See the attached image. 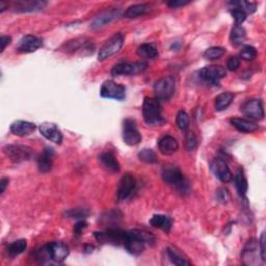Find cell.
<instances>
[{"label": "cell", "instance_id": "f35d334b", "mask_svg": "<svg viewBox=\"0 0 266 266\" xmlns=\"http://www.w3.org/2000/svg\"><path fill=\"white\" fill-rule=\"evenodd\" d=\"M198 146V140L194 132L189 131L185 136V147L187 151H194Z\"/></svg>", "mask_w": 266, "mask_h": 266}, {"label": "cell", "instance_id": "d6a6232c", "mask_svg": "<svg viewBox=\"0 0 266 266\" xmlns=\"http://www.w3.org/2000/svg\"><path fill=\"white\" fill-rule=\"evenodd\" d=\"M230 6H233V9H239L242 12L247 14H253L257 10V5L255 3L249 2H231L229 3Z\"/></svg>", "mask_w": 266, "mask_h": 266}, {"label": "cell", "instance_id": "60d3db41", "mask_svg": "<svg viewBox=\"0 0 266 266\" xmlns=\"http://www.w3.org/2000/svg\"><path fill=\"white\" fill-rule=\"evenodd\" d=\"M231 15L233 16V18H234V20H235V22L237 23V25L241 24L246 19V14L244 12H242L241 10H239V9L231 10Z\"/></svg>", "mask_w": 266, "mask_h": 266}, {"label": "cell", "instance_id": "4316f807", "mask_svg": "<svg viewBox=\"0 0 266 266\" xmlns=\"http://www.w3.org/2000/svg\"><path fill=\"white\" fill-rule=\"evenodd\" d=\"M150 10H151V8L147 4H137V5L130 6L126 10V12L124 13V16L126 18L133 19V18L139 17V16H143V15L147 14Z\"/></svg>", "mask_w": 266, "mask_h": 266}, {"label": "cell", "instance_id": "484cf974", "mask_svg": "<svg viewBox=\"0 0 266 266\" xmlns=\"http://www.w3.org/2000/svg\"><path fill=\"white\" fill-rule=\"evenodd\" d=\"M150 225L156 229H160L165 233H168L173 226V220L167 215L155 214L150 220Z\"/></svg>", "mask_w": 266, "mask_h": 266}, {"label": "cell", "instance_id": "9c48e42d", "mask_svg": "<svg viewBox=\"0 0 266 266\" xmlns=\"http://www.w3.org/2000/svg\"><path fill=\"white\" fill-rule=\"evenodd\" d=\"M44 247L46 249L47 257H48L49 262L53 261L54 263H62L70 254L69 246L60 241L50 242L44 245Z\"/></svg>", "mask_w": 266, "mask_h": 266}, {"label": "cell", "instance_id": "cb8c5ba5", "mask_svg": "<svg viewBox=\"0 0 266 266\" xmlns=\"http://www.w3.org/2000/svg\"><path fill=\"white\" fill-rule=\"evenodd\" d=\"M230 123L233 127H235L239 132L242 133H253L259 129V126L256 123L242 118H232Z\"/></svg>", "mask_w": 266, "mask_h": 266}, {"label": "cell", "instance_id": "f1b7e54d", "mask_svg": "<svg viewBox=\"0 0 266 266\" xmlns=\"http://www.w3.org/2000/svg\"><path fill=\"white\" fill-rule=\"evenodd\" d=\"M235 185H236V190L239 196L245 197L247 190H248V183H247L246 177L244 176L242 168H239L237 171L236 177H235Z\"/></svg>", "mask_w": 266, "mask_h": 266}, {"label": "cell", "instance_id": "8d00e7d4", "mask_svg": "<svg viewBox=\"0 0 266 266\" xmlns=\"http://www.w3.org/2000/svg\"><path fill=\"white\" fill-rule=\"evenodd\" d=\"M239 55L244 60H253L257 56V50H256L255 47L246 45V46L242 47Z\"/></svg>", "mask_w": 266, "mask_h": 266}, {"label": "cell", "instance_id": "2e32d148", "mask_svg": "<svg viewBox=\"0 0 266 266\" xmlns=\"http://www.w3.org/2000/svg\"><path fill=\"white\" fill-rule=\"evenodd\" d=\"M39 129H40L41 134L45 138L50 140V142L56 145H60L62 143L64 136H62V133L56 124L50 123V122H44L40 125Z\"/></svg>", "mask_w": 266, "mask_h": 266}, {"label": "cell", "instance_id": "bcb514c9", "mask_svg": "<svg viewBox=\"0 0 266 266\" xmlns=\"http://www.w3.org/2000/svg\"><path fill=\"white\" fill-rule=\"evenodd\" d=\"M12 38L9 36H2V40H0V43H2V52L6 49V47L11 44Z\"/></svg>", "mask_w": 266, "mask_h": 266}, {"label": "cell", "instance_id": "6da1fadb", "mask_svg": "<svg viewBox=\"0 0 266 266\" xmlns=\"http://www.w3.org/2000/svg\"><path fill=\"white\" fill-rule=\"evenodd\" d=\"M155 241L156 238L153 234L144 230L135 229L126 231L123 246L129 254L139 256L145 252L147 245H154Z\"/></svg>", "mask_w": 266, "mask_h": 266}, {"label": "cell", "instance_id": "c3c4849f", "mask_svg": "<svg viewBox=\"0 0 266 266\" xmlns=\"http://www.w3.org/2000/svg\"><path fill=\"white\" fill-rule=\"evenodd\" d=\"M8 183H9V179L8 178H3L2 181H0V185H2V190H0V194H2V195L5 194Z\"/></svg>", "mask_w": 266, "mask_h": 266}, {"label": "cell", "instance_id": "7a4b0ae2", "mask_svg": "<svg viewBox=\"0 0 266 266\" xmlns=\"http://www.w3.org/2000/svg\"><path fill=\"white\" fill-rule=\"evenodd\" d=\"M162 179L163 181L173 187V189L177 190L178 193L185 195L190 193V184L189 181L185 179L183 174L181 173V170L174 165H168L165 166L162 169Z\"/></svg>", "mask_w": 266, "mask_h": 266}, {"label": "cell", "instance_id": "74e56055", "mask_svg": "<svg viewBox=\"0 0 266 266\" xmlns=\"http://www.w3.org/2000/svg\"><path fill=\"white\" fill-rule=\"evenodd\" d=\"M176 123H177V126L180 130H186L190 126L189 115H187L184 111H180L177 115Z\"/></svg>", "mask_w": 266, "mask_h": 266}, {"label": "cell", "instance_id": "7c38bea8", "mask_svg": "<svg viewBox=\"0 0 266 266\" xmlns=\"http://www.w3.org/2000/svg\"><path fill=\"white\" fill-rule=\"evenodd\" d=\"M100 95L103 98L122 101L126 97V88L121 84L116 83L115 81L107 80L100 88Z\"/></svg>", "mask_w": 266, "mask_h": 266}, {"label": "cell", "instance_id": "277c9868", "mask_svg": "<svg viewBox=\"0 0 266 266\" xmlns=\"http://www.w3.org/2000/svg\"><path fill=\"white\" fill-rule=\"evenodd\" d=\"M176 91V79L173 76L163 77L154 84L155 98L158 101L169 100Z\"/></svg>", "mask_w": 266, "mask_h": 266}, {"label": "cell", "instance_id": "4fadbf2b", "mask_svg": "<svg viewBox=\"0 0 266 266\" xmlns=\"http://www.w3.org/2000/svg\"><path fill=\"white\" fill-rule=\"evenodd\" d=\"M136 189V180L135 178L130 175V174H126L124 175L118 185V190H117V198L120 202L125 201L129 199L134 191Z\"/></svg>", "mask_w": 266, "mask_h": 266}, {"label": "cell", "instance_id": "83f0119b", "mask_svg": "<svg viewBox=\"0 0 266 266\" xmlns=\"http://www.w3.org/2000/svg\"><path fill=\"white\" fill-rule=\"evenodd\" d=\"M234 99V94L231 92H225L222 93L215 98V109L217 112L225 111V109L233 102Z\"/></svg>", "mask_w": 266, "mask_h": 266}, {"label": "cell", "instance_id": "603a6c76", "mask_svg": "<svg viewBox=\"0 0 266 266\" xmlns=\"http://www.w3.org/2000/svg\"><path fill=\"white\" fill-rule=\"evenodd\" d=\"M158 148H159V151L163 155L168 156V155L175 154L178 151L179 144L175 137L170 136V135H165L159 139Z\"/></svg>", "mask_w": 266, "mask_h": 266}, {"label": "cell", "instance_id": "8992f818", "mask_svg": "<svg viewBox=\"0 0 266 266\" xmlns=\"http://www.w3.org/2000/svg\"><path fill=\"white\" fill-rule=\"evenodd\" d=\"M126 231H123L118 228H109L104 232H95L94 236L96 240L101 244H113V245H123L125 240Z\"/></svg>", "mask_w": 266, "mask_h": 266}, {"label": "cell", "instance_id": "7bdbcfd3", "mask_svg": "<svg viewBox=\"0 0 266 266\" xmlns=\"http://www.w3.org/2000/svg\"><path fill=\"white\" fill-rule=\"evenodd\" d=\"M87 227V223L85 222V221H80V222H78L75 226H74V235L75 236H77V237H79L80 235H81V234H82V232H83V230L85 229Z\"/></svg>", "mask_w": 266, "mask_h": 266}, {"label": "cell", "instance_id": "ac0fdd59", "mask_svg": "<svg viewBox=\"0 0 266 266\" xmlns=\"http://www.w3.org/2000/svg\"><path fill=\"white\" fill-rule=\"evenodd\" d=\"M42 46L43 40L41 38L33 35H27L20 40L17 46V51L19 53H33L40 49Z\"/></svg>", "mask_w": 266, "mask_h": 266}, {"label": "cell", "instance_id": "681fc988", "mask_svg": "<svg viewBox=\"0 0 266 266\" xmlns=\"http://www.w3.org/2000/svg\"><path fill=\"white\" fill-rule=\"evenodd\" d=\"M93 249H94V246L93 245H85L84 246V249H83V252L88 254V253H92L93 252Z\"/></svg>", "mask_w": 266, "mask_h": 266}, {"label": "cell", "instance_id": "8fae6325", "mask_svg": "<svg viewBox=\"0 0 266 266\" xmlns=\"http://www.w3.org/2000/svg\"><path fill=\"white\" fill-rule=\"evenodd\" d=\"M123 139L124 143L128 146H136L142 142V135H140L135 121L131 119H126L123 122Z\"/></svg>", "mask_w": 266, "mask_h": 266}, {"label": "cell", "instance_id": "b9f144b4", "mask_svg": "<svg viewBox=\"0 0 266 266\" xmlns=\"http://www.w3.org/2000/svg\"><path fill=\"white\" fill-rule=\"evenodd\" d=\"M239 67H240V60H239L238 57L232 56V57H230L228 59V61H227V68H228L229 71L235 72V71H237L239 69Z\"/></svg>", "mask_w": 266, "mask_h": 266}, {"label": "cell", "instance_id": "7dc6e473", "mask_svg": "<svg viewBox=\"0 0 266 266\" xmlns=\"http://www.w3.org/2000/svg\"><path fill=\"white\" fill-rule=\"evenodd\" d=\"M218 199H220V201H222L223 203L227 202V200L229 199L228 191H227V190H221V191H218Z\"/></svg>", "mask_w": 266, "mask_h": 266}, {"label": "cell", "instance_id": "7402d4cb", "mask_svg": "<svg viewBox=\"0 0 266 266\" xmlns=\"http://www.w3.org/2000/svg\"><path fill=\"white\" fill-rule=\"evenodd\" d=\"M55 155V152L52 148H45L42 155L38 160V166L39 170L43 174L49 173L53 165V157Z\"/></svg>", "mask_w": 266, "mask_h": 266}, {"label": "cell", "instance_id": "ffe728a7", "mask_svg": "<svg viewBox=\"0 0 266 266\" xmlns=\"http://www.w3.org/2000/svg\"><path fill=\"white\" fill-rule=\"evenodd\" d=\"M258 248L259 243L256 239L253 238L247 240L241 254V258L245 265H255L258 263Z\"/></svg>", "mask_w": 266, "mask_h": 266}, {"label": "cell", "instance_id": "5b68a950", "mask_svg": "<svg viewBox=\"0 0 266 266\" xmlns=\"http://www.w3.org/2000/svg\"><path fill=\"white\" fill-rule=\"evenodd\" d=\"M4 153L14 163L28 161L35 156L33 149L24 145H7L4 148Z\"/></svg>", "mask_w": 266, "mask_h": 266}, {"label": "cell", "instance_id": "e0dca14e", "mask_svg": "<svg viewBox=\"0 0 266 266\" xmlns=\"http://www.w3.org/2000/svg\"><path fill=\"white\" fill-rule=\"evenodd\" d=\"M121 17V11L120 10H109L104 11L97 15L95 18L91 22L90 27L92 29H98L101 28L109 23H112L115 20H118Z\"/></svg>", "mask_w": 266, "mask_h": 266}, {"label": "cell", "instance_id": "9a60e30c", "mask_svg": "<svg viewBox=\"0 0 266 266\" xmlns=\"http://www.w3.org/2000/svg\"><path fill=\"white\" fill-rule=\"evenodd\" d=\"M48 3L41 0H18L12 4V9L18 13H33L44 10Z\"/></svg>", "mask_w": 266, "mask_h": 266}, {"label": "cell", "instance_id": "3957f363", "mask_svg": "<svg viewBox=\"0 0 266 266\" xmlns=\"http://www.w3.org/2000/svg\"><path fill=\"white\" fill-rule=\"evenodd\" d=\"M143 116L145 122L148 125H161L164 123L160 102L156 98H145L143 105Z\"/></svg>", "mask_w": 266, "mask_h": 266}, {"label": "cell", "instance_id": "5bb4252c", "mask_svg": "<svg viewBox=\"0 0 266 266\" xmlns=\"http://www.w3.org/2000/svg\"><path fill=\"white\" fill-rule=\"evenodd\" d=\"M227 72L221 66H208L200 71V77L211 84H218L221 79L225 78Z\"/></svg>", "mask_w": 266, "mask_h": 266}, {"label": "cell", "instance_id": "44dd1931", "mask_svg": "<svg viewBox=\"0 0 266 266\" xmlns=\"http://www.w3.org/2000/svg\"><path fill=\"white\" fill-rule=\"evenodd\" d=\"M37 126L36 124L31 123V122H27V121H15L14 123H12L10 130L14 135H17V136H27L29 134L33 133L36 130Z\"/></svg>", "mask_w": 266, "mask_h": 266}, {"label": "cell", "instance_id": "e575fe53", "mask_svg": "<svg viewBox=\"0 0 266 266\" xmlns=\"http://www.w3.org/2000/svg\"><path fill=\"white\" fill-rule=\"evenodd\" d=\"M138 158L140 161H143L145 163H155L157 161V156H156L155 152L151 149H144L138 153Z\"/></svg>", "mask_w": 266, "mask_h": 266}, {"label": "cell", "instance_id": "30bf717a", "mask_svg": "<svg viewBox=\"0 0 266 266\" xmlns=\"http://www.w3.org/2000/svg\"><path fill=\"white\" fill-rule=\"evenodd\" d=\"M242 114L252 121H261L264 119V107L261 99H249L241 106Z\"/></svg>", "mask_w": 266, "mask_h": 266}, {"label": "cell", "instance_id": "d590c367", "mask_svg": "<svg viewBox=\"0 0 266 266\" xmlns=\"http://www.w3.org/2000/svg\"><path fill=\"white\" fill-rule=\"evenodd\" d=\"M226 53V49L223 47H210L205 52H204V57L210 60L218 59L222 57Z\"/></svg>", "mask_w": 266, "mask_h": 266}, {"label": "cell", "instance_id": "836d02e7", "mask_svg": "<svg viewBox=\"0 0 266 266\" xmlns=\"http://www.w3.org/2000/svg\"><path fill=\"white\" fill-rule=\"evenodd\" d=\"M166 254H167V257L169 258V260L171 261V263L175 264V265H191V262L185 260L175 248H171V247H168L166 249Z\"/></svg>", "mask_w": 266, "mask_h": 266}, {"label": "cell", "instance_id": "4dcf8cb0", "mask_svg": "<svg viewBox=\"0 0 266 266\" xmlns=\"http://www.w3.org/2000/svg\"><path fill=\"white\" fill-rule=\"evenodd\" d=\"M137 54L146 59H154L155 57H157L158 51L155 47L151 44H143L138 47L137 49Z\"/></svg>", "mask_w": 266, "mask_h": 266}, {"label": "cell", "instance_id": "ba28073f", "mask_svg": "<svg viewBox=\"0 0 266 266\" xmlns=\"http://www.w3.org/2000/svg\"><path fill=\"white\" fill-rule=\"evenodd\" d=\"M124 44V36L122 34H116L111 39L107 40L101 47L98 53V60L103 61L118 53Z\"/></svg>", "mask_w": 266, "mask_h": 266}, {"label": "cell", "instance_id": "f546056e", "mask_svg": "<svg viewBox=\"0 0 266 266\" xmlns=\"http://www.w3.org/2000/svg\"><path fill=\"white\" fill-rule=\"evenodd\" d=\"M246 38V31L241 25H236L231 31V43L234 46L241 45Z\"/></svg>", "mask_w": 266, "mask_h": 266}, {"label": "cell", "instance_id": "d4e9b609", "mask_svg": "<svg viewBox=\"0 0 266 266\" xmlns=\"http://www.w3.org/2000/svg\"><path fill=\"white\" fill-rule=\"evenodd\" d=\"M99 161L102 166L111 173H119L120 171V163L116 156L112 152H105L99 156Z\"/></svg>", "mask_w": 266, "mask_h": 266}, {"label": "cell", "instance_id": "ee69618b", "mask_svg": "<svg viewBox=\"0 0 266 266\" xmlns=\"http://www.w3.org/2000/svg\"><path fill=\"white\" fill-rule=\"evenodd\" d=\"M260 252H261V259L263 262L266 261V249H265V232L261 234L260 238Z\"/></svg>", "mask_w": 266, "mask_h": 266}, {"label": "cell", "instance_id": "ab89813d", "mask_svg": "<svg viewBox=\"0 0 266 266\" xmlns=\"http://www.w3.org/2000/svg\"><path fill=\"white\" fill-rule=\"evenodd\" d=\"M88 214L90 212L85 208H75L66 212L67 217L70 218H85L88 216Z\"/></svg>", "mask_w": 266, "mask_h": 266}, {"label": "cell", "instance_id": "1f68e13d", "mask_svg": "<svg viewBox=\"0 0 266 266\" xmlns=\"http://www.w3.org/2000/svg\"><path fill=\"white\" fill-rule=\"evenodd\" d=\"M26 248H27V241L25 239H19L14 241L8 246V253L11 257H15L25 252Z\"/></svg>", "mask_w": 266, "mask_h": 266}, {"label": "cell", "instance_id": "f6af8a7d", "mask_svg": "<svg viewBox=\"0 0 266 266\" xmlns=\"http://www.w3.org/2000/svg\"><path fill=\"white\" fill-rule=\"evenodd\" d=\"M189 4H190L189 0H171V2L167 3V6L173 9H177L180 7H184Z\"/></svg>", "mask_w": 266, "mask_h": 266}, {"label": "cell", "instance_id": "d6986e66", "mask_svg": "<svg viewBox=\"0 0 266 266\" xmlns=\"http://www.w3.org/2000/svg\"><path fill=\"white\" fill-rule=\"evenodd\" d=\"M211 170L215 177H217L222 182L228 183L232 181L233 175L228 166V164L221 158H214L211 162Z\"/></svg>", "mask_w": 266, "mask_h": 266}, {"label": "cell", "instance_id": "52a82bcc", "mask_svg": "<svg viewBox=\"0 0 266 266\" xmlns=\"http://www.w3.org/2000/svg\"><path fill=\"white\" fill-rule=\"evenodd\" d=\"M148 68V64L145 61H136V62H120L114 66L111 71L112 76H131L139 73H143Z\"/></svg>", "mask_w": 266, "mask_h": 266}]
</instances>
